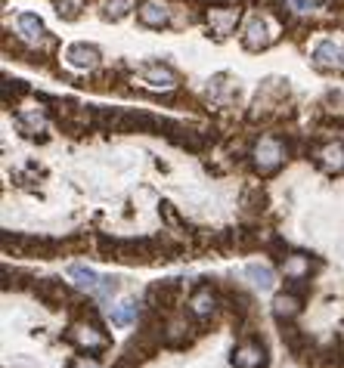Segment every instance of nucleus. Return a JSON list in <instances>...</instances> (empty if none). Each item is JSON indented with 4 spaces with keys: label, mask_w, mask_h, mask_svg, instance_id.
Wrapping results in <instances>:
<instances>
[{
    "label": "nucleus",
    "mask_w": 344,
    "mask_h": 368,
    "mask_svg": "<svg viewBox=\"0 0 344 368\" xmlns=\"http://www.w3.org/2000/svg\"><path fill=\"white\" fill-rule=\"evenodd\" d=\"M282 38V22L273 19L270 10H252L245 19V28H242V47L252 50V53H261V50L273 47V43Z\"/></svg>",
    "instance_id": "nucleus-1"
},
{
    "label": "nucleus",
    "mask_w": 344,
    "mask_h": 368,
    "mask_svg": "<svg viewBox=\"0 0 344 368\" xmlns=\"http://www.w3.org/2000/svg\"><path fill=\"white\" fill-rule=\"evenodd\" d=\"M289 149H285V136H261L252 149H248V161H252L255 173L261 177H273V173L285 164Z\"/></svg>",
    "instance_id": "nucleus-2"
},
{
    "label": "nucleus",
    "mask_w": 344,
    "mask_h": 368,
    "mask_svg": "<svg viewBox=\"0 0 344 368\" xmlns=\"http://www.w3.org/2000/svg\"><path fill=\"white\" fill-rule=\"evenodd\" d=\"M62 337H66V344L78 346V350H84V353H90L93 359L112 350V337L106 334L99 325H90V322H75Z\"/></svg>",
    "instance_id": "nucleus-3"
},
{
    "label": "nucleus",
    "mask_w": 344,
    "mask_h": 368,
    "mask_svg": "<svg viewBox=\"0 0 344 368\" xmlns=\"http://www.w3.org/2000/svg\"><path fill=\"white\" fill-rule=\"evenodd\" d=\"M69 279L75 281L81 291H87L93 300H109L115 291H118V281L109 279V276H96L90 266L84 263H71L69 266Z\"/></svg>",
    "instance_id": "nucleus-4"
},
{
    "label": "nucleus",
    "mask_w": 344,
    "mask_h": 368,
    "mask_svg": "<svg viewBox=\"0 0 344 368\" xmlns=\"http://www.w3.org/2000/svg\"><path fill=\"white\" fill-rule=\"evenodd\" d=\"M180 291H183V281L180 279H162L155 281V285L146 288V307L159 309V313L164 316H174L177 303H180Z\"/></svg>",
    "instance_id": "nucleus-5"
},
{
    "label": "nucleus",
    "mask_w": 344,
    "mask_h": 368,
    "mask_svg": "<svg viewBox=\"0 0 344 368\" xmlns=\"http://www.w3.org/2000/svg\"><path fill=\"white\" fill-rule=\"evenodd\" d=\"M31 294L44 300L50 309H62V307H69V303L75 300L71 288H69L62 279H56V276H38V279H34Z\"/></svg>",
    "instance_id": "nucleus-6"
},
{
    "label": "nucleus",
    "mask_w": 344,
    "mask_h": 368,
    "mask_svg": "<svg viewBox=\"0 0 344 368\" xmlns=\"http://www.w3.org/2000/svg\"><path fill=\"white\" fill-rule=\"evenodd\" d=\"M239 19H242L239 6H205V22L211 28L208 34H214L217 41L229 38L236 31V25H239Z\"/></svg>",
    "instance_id": "nucleus-7"
},
{
    "label": "nucleus",
    "mask_w": 344,
    "mask_h": 368,
    "mask_svg": "<svg viewBox=\"0 0 344 368\" xmlns=\"http://www.w3.org/2000/svg\"><path fill=\"white\" fill-rule=\"evenodd\" d=\"M229 362L236 368H264L267 365V344H264V337H248V341L239 344V350H233V356H229Z\"/></svg>",
    "instance_id": "nucleus-8"
},
{
    "label": "nucleus",
    "mask_w": 344,
    "mask_h": 368,
    "mask_svg": "<svg viewBox=\"0 0 344 368\" xmlns=\"http://www.w3.org/2000/svg\"><path fill=\"white\" fill-rule=\"evenodd\" d=\"M140 81L146 84V87H152V90H174L177 84H180V78H177V71L174 68H168V65H162V62H143L140 65Z\"/></svg>",
    "instance_id": "nucleus-9"
},
{
    "label": "nucleus",
    "mask_w": 344,
    "mask_h": 368,
    "mask_svg": "<svg viewBox=\"0 0 344 368\" xmlns=\"http://www.w3.org/2000/svg\"><path fill=\"white\" fill-rule=\"evenodd\" d=\"M310 62L317 71H344V47L335 41H320L310 53Z\"/></svg>",
    "instance_id": "nucleus-10"
},
{
    "label": "nucleus",
    "mask_w": 344,
    "mask_h": 368,
    "mask_svg": "<svg viewBox=\"0 0 344 368\" xmlns=\"http://www.w3.org/2000/svg\"><path fill=\"white\" fill-rule=\"evenodd\" d=\"M313 155V161L329 173H344V142H322V146L307 149V158Z\"/></svg>",
    "instance_id": "nucleus-11"
},
{
    "label": "nucleus",
    "mask_w": 344,
    "mask_h": 368,
    "mask_svg": "<svg viewBox=\"0 0 344 368\" xmlns=\"http://www.w3.org/2000/svg\"><path fill=\"white\" fill-rule=\"evenodd\" d=\"M137 19L146 28H164L171 22V6L164 0H143L137 10Z\"/></svg>",
    "instance_id": "nucleus-12"
},
{
    "label": "nucleus",
    "mask_w": 344,
    "mask_h": 368,
    "mask_svg": "<svg viewBox=\"0 0 344 368\" xmlns=\"http://www.w3.org/2000/svg\"><path fill=\"white\" fill-rule=\"evenodd\" d=\"M66 62L75 68H96L99 65V47L93 43H69L66 47Z\"/></svg>",
    "instance_id": "nucleus-13"
},
{
    "label": "nucleus",
    "mask_w": 344,
    "mask_h": 368,
    "mask_svg": "<svg viewBox=\"0 0 344 368\" xmlns=\"http://www.w3.org/2000/svg\"><path fill=\"white\" fill-rule=\"evenodd\" d=\"M143 316V303L140 300H121L118 307L109 309V322L115 325V328H131V325H137Z\"/></svg>",
    "instance_id": "nucleus-14"
},
{
    "label": "nucleus",
    "mask_w": 344,
    "mask_h": 368,
    "mask_svg": "<svg viewBox=\"0 0 344 368\" xmlns=\"http://www.w3.org/2000/svg\"><path fill=\"white\" fill-rule=\"evenodd\" d=\"M301 309H304V300L295 297V294H289V291H282V294H276V297H273V316H276V322L279 319H298Z\"/></svg>",
    "instance_id": "nucleus-15"
},
{
    "label": "nucleus",
    "mask_w": 344,
    "mask_h": 368,
    "mask_svg": "<svg viewBox=\"0 0 344 368\" xmlns=\"http://www.w3.org/2000/svg\"><path fill=\"white\" fill-rule=\"evenodd\" d=\"M16 28H19V34H22L25 41H31V43H38V41L47 38L44 22H41V16H34V13H19Z\"/></svg>",
    "instance_id": "nucleus-16"
},
{
    "label": "nucleus",
    "mask_w": 344,
    "mask_h": 368,
    "mask_svg": "<svg viewBox=\"0 0 344 368\" xmlns=\"http://www.w3.org/2000/svg\"><path fill=\"white\" fill-rule=\"evenodd\" d=\"M264 233L261 226H239L236 229V251H257L264 248Z\"/></svg>",
    "instance_id": "nucleus-17"
},
{
    "label": "nucleus",
    "mask_w": 344,
    "mask_h": 368,
    "mask_svg": "<svg viewBox=\"0 0 344 368\" xmlns=\"http://www.w3.org/2000/svg\"><path fill=\"white\" fill-rule=\"evenodd\" d=\"M267 205H270V198H267V192H264L261 186H252V189L242 192V211L245 214H264L267 211Z\"/></svg>",
    "instance_id": "nucleus-18"
},
{
    "label": "nucleus",
    "mask_w": 344,
    "mask_h": 368,
    "mask_svg": "<svg viewBox=\"0 0 344 368\" xmlns=\"http://www.w3.org/2000/svg\"><path fill=\"white\" fill-rule=\"evenodd\" d=\"M34 279L31 272H22V270H3V291H31L34 288Z\"/></svg>",
    "instance_id": "nucleus-19"
},
{
    "label": "nucleus",
    "mask_w": 344,
    "mask_h": 368,
    "mask_svg": "<svg viewBox=\"0 0 344 368\" xmlns=\"http://www.w3.org/2000/svg\"><path fill=\"white\" fill-rule=\"evenodd\" d=\"M245 276L252 279V285L255 288H261V291H270V288H273V270H270V266H264V263H248L245 266Z\"/></svg>",
    "instance_id": "nucleus-20"
},
{
    "label": "nucleus",
    "mask_w": 344,
    "mask_h": 368,
    "mask_svg": "<svg viewBox=\"0 0 344 368\" xmlns=\"http://www.w3.org/2000/svg\"><path fill=\"white\" fill-rule=\"evenodd\" d=\"M282 272L285 276H310V254H307V251L289 254V260L282 263Z\"/></svg>",
    "instance_id": "nucleus-21"
},
{
    "label": "nucleus",
    "mask_w": 344,
    "mask_h": 368,
    "mask_svg": "<svg viewBox=\"0 0 344 368\" xmlns=\"http://www.w3.org/2000/svg\"><path fill=\"white\" fill-rule=\"evenodd\" d=\"M159 211H162V216H164V223H168V226L174 229V233H183V235H196V233H192V226H189V223H186L183 216L174 211V205H171V201H162V205H159Z\"/></svg>",
    "instance_id": "nucleus-22"
},
{
    "label": "nucleus",
    "mask_w": 344,
    "mask_h": 368,
    "mask_svg": "<svg viewBox=\"0 0 344 368\" xmlns=\"http://www.w3.org/2000/svg\"><path fill=\"white\" fill-rule=\"evenodd\" d=\"M320 368H344V346L338 337L326 350H320Z\"/></svg>",
    "instance_id": "nucleus-23"
},
{
    "label": "nucleus",
    "mask_w": 344,
    "mask_h": 368,
    "mask_svg": "<svg viewBox=\"0 0 344 368\" xmlns=\"http://www.w3.org/2000/svg\"><path fill=\"white\" fill-rule=\"evenodd\" d=\"M285 291L295 294L301 300H307L313 294V281H310V276H289L285 279Z\"/></svg>",
    "instance_id": "nucleus-24"
},
{
    "label": "nucleus",
    "mask_w": 344,
    "mask_h": 368,
    "mask_svg": "<svg viewBox=\"0 0 344 368\" xmlns=\"http://www.w3.org/2000/svg\"><path fill=\"white\" fill-rule=\"evenodd\" d=\"M137 6V0H106V10H103V16L106 19H112V22H118V19H124L127 13Z\"/></svg>",
    "instance_id": "nucleus-25"
},
{
    "label": "nucleus",
    "mask_w": 344,
    "mask_h": 368,
    "mask_svg": "<svg viewBox=\"0 0 344 368\" xmlns=\"http://www.w3.org/2000/svg\"><path fill=\"white\" fill-rule=\"evenodd\" d=\"M25 93H28V84L25 81H19V78H10V75L3 78V105L10 103V96H13V103L19 105V99H22Z\"/></svg>",
    "instance_id": "nucleus-26"
},
{
    "label": "nucleus",
    "mask_w": 344,
    "mask_h": 368,
    "mask_svg": "<svg viewBox=\"0 0 344 368\" xmlns=\"http://www.w3.org/2000/svg\"><path fill=\"white\" fill-rule=\"evenodd\" d=\"M53 6H56V16L66 22H75L84 13V0H56Z\"/></svg>",
    "instance_id": "nucleus-27"
},
{
    "label": "nucleus",
    "mask_w": 344,
    "mask_h": 368,
    "mask_svg": "<svg viewBox=\"0 0 344 368\" xmlns=\"http://www.w3.org/2000/svg\"><path fill=\"white\" fill-rule=\"evenodd\" d=\"M267 251L270 254H273V260L279 266L285 263V260H289V244L282 242V235H270V242H267Z\"/></svg>",
    "instance_id": "nucleus-28"
},
{
    "label": "nucleus",
    "mask_w": 344,
    "mask_h": 368,
    "mask_svg": "<svg viewBox=\"0 0 344 368\" xmlns=\"http://www.w3.org/2000/svg\"><path fill=\"white\" fill-rule=\"evenodd\" d=\"M90 244V235L87 233H78L71 238H62V254H69V251H84Z\"/></svg>",
    "instance_id": "nucleus-29"
},
{
    "label": "nucleus",
    "mask_w": 344,
    "mask_h": 368,
    "mask_svg": "<svg viewBox=\"0 0 344 368\" xmlns=\"http://www.w3.org/2000/svg\"><path fill=\"white\" fill-rule=\"evenodd\" d=\"M69 368H99L96 362H84V359H75V362H71Z\"/></svg>",
    "instance_id": "nucleus-30"
}]
</instances>
